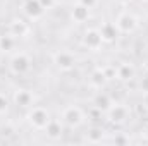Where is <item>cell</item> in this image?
Segmentation results:
<instances>
[{
  "label": "cell",
  "mask_w": 148,
  "mask_h": 146,
  "mask_svg": "<svg viewBox=\"0 0 148 146\" xmlns=\"http://www.w3.org/2000/svg\"><path fill=\"white\" fill-rule=\"evenodd\" d=\"M100 35L103 38V41H114L117 38V35H119V29H117L115 23H105L100 28Z\"/></svg>",
  "instance_id": "4fadbf2b"
},
{
  "label": "cell",
  "mask_w": 148,
  "mask_h": 146,
  "mask_svg": "<svg viewBox=\"0 0 148 146\" xmlns=\"http://www.w3.org/2000/svg\"><path fill=\"white\" fill-rule=\"evenodd\" d=\"M38 2H40V3L43 5V9H45V10L52 9V7H53V5L57 3V0H38Z\"/></svg>",
  "instance_id": "ffe728a7"
},
{
  "label": "cell",
  "mask_w": 148,
  "mask_h": 146,
  "mask_svg": "<svg viewBox=\"0 0 148 146\" xmlns=\"http://www.w3.org/2000/svg\"><path fill=\"white\" fill-rule=\"evenodd\" d=\"M141 134H143V138H145V141H148V122L143 126V129H141Z\"/></svg>",
  "instance_id": "7402d4cb"
},
{
  "label": "cell",
  "mask_w": 148,
  "mask_h": 146,
  "mask_svg": "<svg viewBox=\"0 0 148 146\" xmlns=\"http://www.w3.org/2000/svg\"><path fill=\"white\" fill-rule=\"evenodd\" d=\"M117 2H119V3H122V5H126V3H129L131 0H117Z\"/></svg>",
  "instance_id": "cb8c5ba5"
},
{
  "label": "cell",
  "mask_w": 148,
  "mask_h": 146,
  "mask_svg": "<svg viewBox=\"0 0 148 146\" xmlns=\"http://www.w3.org/2000/svg\"><path fill=\"white\" fill-rule=\"evenodd\" d=\"M115 76H117L121 81H129V79H133V76H134V69H133L131 64H121V65L115 69Z\"/></svg>",
  "instance_id": "5bb4252c"
},
{
  "label": "cell",
  "mask_w": 148,
  "mask_h": 146,
  "mask_svg": "<svg viewBox=\"0 0 148 146\" xmlns=\"http://www.w3.org/2000/svg\"><path fill=\"white\" fill-rule=\"evenodd\" d=\"M105 72L103 71H97V72H93L91 74V77H90V81H91V84H95L97 88H100L103 83H105Z\"/></svg>",
  "instance_id": "ac0fdd59"
},
{
  "label": "cell",
  "mask_w": 148,
  "mask_h": 146,
  "mask_svg": "<svg viewBox=\"0 0 148 146\" xmlns=\"http://www.w3.org/2000/svg\"><path fill=\"white\" fill-rule=\"evenodd\" d=\"M143 103H145V107L148 108V91L145 93V95H143Z\"/></svg>",
  "instance_id": "603a6c76"
},
{
  "label": "cell",
  "mask_w": 148,
  "mask_h": 146,
  "mask_svg": "<svg viewBox=\"0 0 148 146\" xmlns=\"http://www.w3.org/2000/svg\"><path fill=\"white\" fill-rule=\"evenodd\" d=\"M28 33H29V26H28L26 21H23V19H14V21H10V24H9V35H12L16 40L26 36Z\"/></svg>",
  "instance_id": "8fae6325"
},
{
  "label": "cell",
  "mask_w": 148,
  "mask_h": 146,
  "mask_svg": "<svg viewBox=\"0 0 148 146\" xmlns=\"http://www.w3.org/2000/svg\"><path fill=\"white\" fill-rule=\"evenodd\" d=\"M9 69H10V72L16 74V76H24L26 72H29V69H31V59H29V55L24 53V52L14 53L12 59H10V62H9Z\"/></svg>",
  "instance_id": "7a4b0ae2"
},
{
  "label": "cell",
  "mask_w": 148,
  "mask_h": 146,
  "mask_svg": "<svg viewBox=\"0 0 148 146\" xmlns=\"http://www.w3.org/2000/svg\"><path fill=\"white\" fill-rule=\"evenodd\" d=\"M60 120L64 124V127H79L83 122H84V113L79 107H67V108L62 110V115H60Z\"/></svg>",
  "instance_id": "3957f363"
},
{
  "label": "cell",
  "mask_w": 148,
  "mask_h": 146,
  "mask_svg": "<svg viewBox=\"0 0 148 146\" xmlns=\"http://www.w3.org/2000/svg\"><path fill=\"white\" fill-rule=\"evenodd\" d=\"M115 26H117V29H119V33H133L136 28H138V19L131 14V12H127V10H124L122 14H119L117 16V19H115Z\"/></svg>",
  "instance_id": "277c9868"
},
{
  "label": "cell",
  "mask_w": 148,
  "mask_h": 146,
  "mask_svg": "<svg viewBox=\"0 0 148 146\" xmlns=\"http://www.w3.org/2000/svg\"><path fill=\"white\" fill-rule=\"evenodd\" d=\"M10 107V98L5 93H0V113H5Z\"/></svg>",
  "instance_id": "d6986e66"
},
{
  "label": "cell",
  "mask_w": 148,
  "mask_h": 146,
  "mask_svg": "<svg viewBox=\"0 0 148 146\" xmlns=\"http://www.w3.org/2000/svg\"><path fill=\"white\" fill-rule=\"evenodd\" d=\"M83 45L88 50H98L103 45V38L100 35V29H88V31H84Z\"/></svg>",
  "instance_id": "52a82bcc"
},
{
  "label": "cell",
  "mask_w": 148,
  "mask_h": 146,
  "mask_svg": "<svg viewBox=\"0 0 148 146\" xmlns=\"http://www.w3.org/2000/svg\"><path fill=\"white\" fill-rule=\"evenodd\" d=\"M16 46V38L12 35H0V52H10Z\"/></svg>",
  "instance_id": "2e32d148"
},
{
  "label": "cell",
  "mask_w": 148,
  "mask_h": 146,
  "mask_svg": "<svg viewBox=\"0 0 148 146\" xmlns=\"http://www.w3.org/2000/svg\"><path fill=\"white\" fill-rule=\"evenodd\" d=\"M50 119H52V115L45 107L33 105L31 108H28V122L36 131H43L47 127V124L50 122Z\"/></svg>",
  "instance_id": "6da1fadb"
},
{
  "label": "cell",
  "mask_w": 148,
  "mask_h": 146,
  "mask_svg": "<svg viewBox=\"0 0 148 146\" xmlns=\"http://www.w3.org/2000/svg\"><path fill=\"white\" fill-rule=\"evenodd\" d=\"M95 107L98 110H102V112H107V110L112 107V100L109 95H105V93H98L97 95V98H95V103H93Z\"/></svg>",
  "instance_id": "9a60e30c"
},
{
  "label": "cell",
  "mask_w": 148,
  "mask_h": 146,
  "mask_svg": "<svg viewBox=\"0 0 148 146\" xmlns=\"http://www.w3.org/2000/svg\"><path fill=\"white\" fill-rule=\"evenodd\" d=\"M21 9H23V14L28 19H33V21L35 19H40L45 14V9H43V5L38 0H23Z\"/></svg>",
  "instance_id": "5b68a950"
},
{
  "label": "cell",
  "mask_w": 148,
  "mask_h": 146,
  "mask_svg": "<svg viewBox=\"0 0 148 146\" xmlns=\"http://www.w3.org/2000/svg\"><path fill=\"white\" fill-rule=\"evenodd\" d=\"M53 62H55V65H57L60 71H71L74 65H76L74 55L71 53V52H66V50L57 52L55 57H53Z\"/></svg>",
  "instance_id": "ba28073f"
},
{
  "label": "cell",
  "mask_w": 148,
  "mask_h": 146,
  "mask_svg": "<svg viewBox=\"0 0 148 146\" xmlns=\"http://www.w3.org/2000/svg\"><path fill=\"white\" fill-rule=\"evenodd\" d=\"M86 136H88L90 143H100V141H103V131L100 127H91L86 132Z\"/></svg>",
  "instance_id": "e0dca14e"
},
{
  "label": "cell",
  "mask_w": 148,
  "mask_h": 146,
  "mask_svg": "<svg viewBox=\"0 0 148 146\" xmlns=\"http://www.w3.org/2000/svg\"><path fill=\"white\" fill-rule=\"evenodd\" d=\"M79 3H83V5H86V7H95V3H97V0H77Z\"/></svg>",
  "instance_id": "44dd1931"
},
{
  "label": "cell",
  "mask_w": 148,
  "mask_h": 146,
  "mask_svg": "<svg viewBox=\"0 0 148 146\" xmlns=\"http://www.w3.org/2000/svg\"><path fill=\"white\" fill-rule=\"evenodd\" d=\"M12 102H14V105L21 107V108H31L35 103V96L29 89H17L12 96Z\"/></svg>",
  "instance_id": "9c48e42d"
},
{
  "label": "cell",
  "mask_w": 148,
  "mask_h": 146,
  "mask_svg": "<svg viewBox=\"0 0 148 146\" xmlns=\"http://www.w3.org/2000/svg\"><path fill=\"white\" fill-rule=\"evenodd\" d=\"M107 117H109V120H110L112 124H124L127 119H129V110L126 105H114L112 103V107L107 110Z\"/></svg>",
  "instance_id": "8992f818"
},
{
  "label": "cell",
  "mask_w": 148,
  "mask_h": 146,
  "mask_svg": "<svg viewBox=\"0 0 148 146\" xmlns=\"http://www.w3.org/2000/svg\"><path fill=\"white\" fill-rule=\"evenodd\" d=\"M71 17H73L74 23H77V24L86 23L88 17H90V7H86V5H83V3L77 2L73 9H71Z\"/></svg>",
  "instance_id": "7c38bea8"
},
{
  "label": "cell",
  "mask_w": 148,
  "mask_h": 146,
  "mask_svg": "<svg viewBox=\"0 0 148 146\" xmlns=\"http://www.w3.org/2000/svg\"><path fill=\"white\" fill-rule=\"evenodd\" d=\"M43 132H45L47 138H50V139H59V138L62 136V132H64V124H62V120L52 117L50 122L47 124V127L43 129Z\"/></svg>",
  "instance_id": "30bf717a"
}]
</instances>
